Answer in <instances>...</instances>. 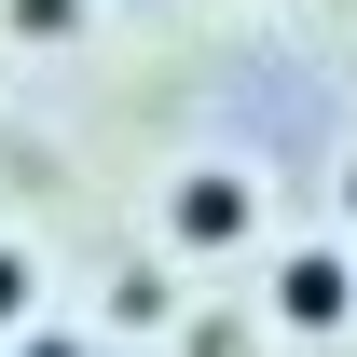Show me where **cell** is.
<instances>
[{"label": "cell", "mask_w": 357, "mask_h": 357, "mask_svg": "<svg viewBox=\"0 0 357 357\" xmlns=\"http://www.w3.org/2000/svg\"><path fill=\"white\" fill-rule=\"evenodd\" d=\"M275 316H289L303 344H330V330L357 316V261L344 248H289V261H275Z\"/></svg>", "instance_id": "obj_1"}, {"label": "cell", "mask_w": 357, "mask_h": 357, "mask_svg": "<svg viewBox=\"0 0 357 357\" xmlns=\"http://www.w3.org/2000/svg\"><path fill=\"white\" fill-rule=\"evenodd\" d=\"M165 234H178V248H248V178H234V165H192L165 192Z\"/></svg>", "instance_id": "obj_2"}, {"label": "cell", "mask_w": 357, "mask_h": 357, "mask_svg": "<svg viewBox=\"0 0 357 357\" xmlns=\"http://www.w3.org/2000/svg\"><path fill=\"white\" fill-rule=\"evenodd\" d=\"M14 28H28V42H69V28H83V0H14Z\"/></svg>", "instance_id": "obj_3"}, {"label": "cell", "mask_w": 357, "mask_h": 357, "mask_svg": "<svg viewBox=\"0 0 357 357\" xmlns=\"http://www.w3.org/2000/svg\"><path fill=\"white\" fill-rule=\"evenodd\" d=\"M0 330H28V248L0 234Z\"/></svg>", "instance_id": "obj_4"}, {"label": "cell", "mask_w": 357, "mask_h": 357, "mask_svg": "<svg viewBox=\"0 0 357 357\" xmlns=\"http://www.w3.org/2000/svg\"><path fill=\"white\" fill-rule=\"evenodd\" d=\"M14 357H96L83 330H14Z\"/></svg>", "instance_id": "obj_5"}]
</instances>
